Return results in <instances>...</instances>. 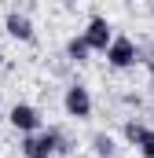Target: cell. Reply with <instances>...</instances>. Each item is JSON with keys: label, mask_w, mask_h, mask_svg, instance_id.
<instances>
[{"label": "cell", "mask_w": 154, "mask_h": 158, "mask_svg": "<svg viewBox=\"0 0 154 158\" xmlns=\"http://www.w3.org/2000/svg\"><path fill=\"white\" fill-rule=\"evenodd\" d=\"M88 55H92V48H88L84 33H74V37L66 40V59L70 63H88Z\"/></svg>", "instance_id": "cell-8"}, {"label": "cell", "mask_w": 154, "mask_h": 158, "mask_svg": "<svg viewBox=\"0 0 154 158\" xmlns=\"http://www.w3.org/2000/svg\"><path fill=\"white\" fill-rule=\"evenodd\" d=\"M151 15H154V4H151Z\"/></svg>", "instance_id": "cell-12"}, {"label": "cell", "mask_w": 154, "mask_h": 158, "mask_svg": "<svg viewBox=\"0 0 154 158\" xmlns=\"http://www.w3.org/2000/svg\"><path fill=\"white\" fill-rule=\"evenodd\" d=\"M81 33H84V40H88V48H92V52H103V55H107V48H110L114 37H117L107 15H92V19H88V26H84Z\"/></svg>", "instance_id": "cell-4"}, {"label": "cell", "mask_w": 154, "mask_h": 158, "mask_svg": "<svg viewBox=\"0 0 154 158\" xmlns=\"http://www.w3.org/2000/svg\"><path fill=\"white\" fill-rule=\"evenodd\" d=\"M7 121H11L22 136H33V132L44 129V118H40V110L33 107V103H15V107L7 110Z\"/></svg>", "instance_id": "cell-5"}, {"label": "cell", "mask_w": 154, "mask_h": 158, "mask_svg": "<svg viewBox=\"0 0 154 158\" xmlns=\"http://www.w3.org/2000/svg\"><path fill=\"white\" fill-rule=\"evenodd\" d=\"M121 132H125V140H128L132 147H140V140L147 136V125H143V121H136V118H125V125H121Z\"/></svg>", "instance_id": "cell-9"}, {"label": "cell", "mask_w": 154, "mask_h": 158, "mask_svg": "<svg viewBox=\"0 0 154 158\" xmlns=\"http://www.w3.org/2000/svg\"><path fill=\"white\" fill-rule=\"evenodd\" d=\"M143 158H154V129H147V136L140 140V147H136Z\"/></svg>", "instance_id": "cell-10"}, {"label": "cell", "mask_w": 154, "mask_h": 158, "mask_svg": "<svg viewBox=\"0 0 154 158\" xmlns=\"http://www.w3.org/2000/svg\"><path fill=\"white\" fill-rule=\"evenodd\" d=\"M63 110L70 114L74 121H88L92 118V110H95V103H92V92H88V85H66V92H63Z\"/></svg>", "instance_id": "cell-3"}, {"label": "cell", "mask_w": 154, "mask_h": 158, "mask_svg": "<svg viewBox=\"0 0 154 158\" xmlns=\"http://www.w3.org/2000/svg\"><path fill=\"white\" fill-rule=\"evenodd\" d=\"M4 30H7V37L22 40V44H33V19H30V11H18V7H11L7 15H4Z\"/></svg>", "instance_id": "cell-6"}, {"label": "cell", "mask_w": 154, "mask_h": 158, "mask_svg": "<svg viewBox=\"0 0 154 158\" xmlns=\"http://www.w3.org/2000/svg\"><path fill=\"white\" fill-rule=\"evenodd\" d=\"M92 155L95 158H117V140L110 132H95L92 136Z\"/></svg>", "instance_id": "cell-7"}, {"label": "cell", "mask_w": 154, "mask_h": 158, "mask_svg": "<svg viewBox=\"0 0 154 158\" xmlns=\"http://www.w3.org/2000/svg\"><path fill=\"white\" fill-rule=\"evenodd\" d=\"M107 63H110L114 70H132L136 63H143V48H140L132 37L117 33V37H114V44L107 48Z\"/></svg>", "instance_id": "cell-2"}, {"label": "cell", "mask_w": 154, "mask_h": 158, "mask_svg": "<svg viewBox=\"0 0 154 158\" xmlns=\"http://www.w3.org/2000/svg\"><path fill=\"white\" fill-rule=\"evenodd\" d=\"M0 63H4V48H0Z\"/></svg>", "instance_id": "cell-11"}, {"label": "cell", "mask_w": 154, "mask_h": 158, "mask_svg": "<svg viewBox=\"0 0 154 158\" xmlns=\"http://www.w3.org/2000/svg\"><path fill=\"white\" fill-rule=\"evenodd\" d=\"M70 147H74V143H70L66 132L55 129V125L40 129L33 136H22V143H18L22 158H59V155H70Z\"/></svg>", "instance_id": "cell-1"}]
</instances>
